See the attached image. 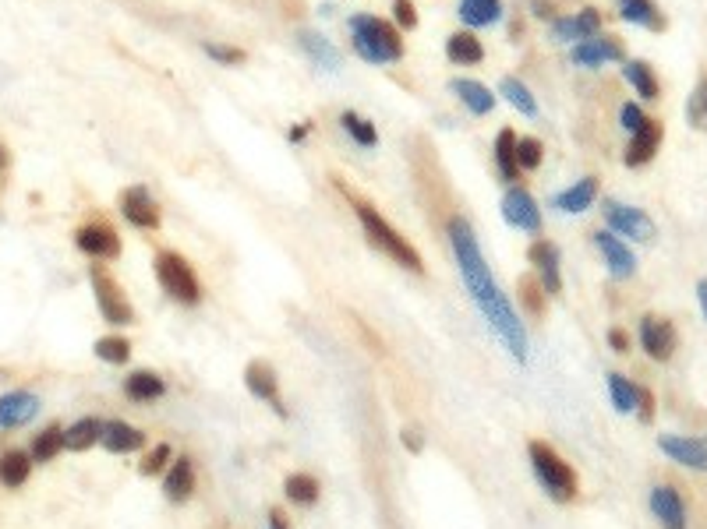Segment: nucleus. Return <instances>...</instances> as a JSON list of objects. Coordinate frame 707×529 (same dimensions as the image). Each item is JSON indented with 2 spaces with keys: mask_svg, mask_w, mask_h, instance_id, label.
Segmentation results:
<instances>
[{
  "mask_svg": "<svg viewBox=\"0 0 707 529\" xmlns=\"http://www.w3.org/2000/svg\"><path fill=\"white\" fill-rule=\"evenodd\" d=\"M446 233H449V247H453V254H457L463 286L470 293V300H474L478 311L485 315L491 332H495V336L502 339V346L510 349V357H513L517 364H527V332H523V321H520V315L513 311V304L506 300V293L499 290V283H495L489 262H485V254H481V244L474 237L470 223H467L463 215H453L449 226H446Z\"/></svg>",
  "mask_w": 707,
  "mask_h": 529,
  "instance_id": "nucleus-1",
  "label": "nucleus"
},
{
  "mask_svg": "<svg viewBox=\"0 0 707 529\" xmlns=\"http://www.w3.org/2000/svg\"><path fill=\"white\" fill-rule=\"evenodd\" d=\"M351 198L354 212H357V219H361V230H364V237L372 240V247H379L385 258H393V262L400 264V268H410V272H425V262H421V254H417V247L410 244L407 237H400L396 230H393V223H385L382 219V212H375V205H368L364 198Z\"/></svg>",
  "mask_w": 707,
  "mask_h": 529,
  "instance_id": "nucleus-2",
  "label": "nucleus"
},
{
  "mask_svg": "<svg viewBox=\"0 0 707 529\" xmlns=\"http://www.w3.org/2000/svg\"><path fill=\"white\" fill-rule=\"evenodd\" d=\"M351 36H354V50L361 53L364 60L372 64H396L404 60V39L400 32L382 22V18H372V15H357L351 22Z\"/></svg>",
  "mask_w": 707,
  "mask_h": 529,
  "instance_id": "nucleus-3",
  "label": "nucleus"
},
{
  "mask_svg": "<svg viewBox=\"0 0 707 529\" xmlns=\"http://www.w3.org/2000/svg\"><path fill=\"white\" fill-rule=\"evenodd\" d=\"M527 455H531V470L538 476V483L544 487V494L552 502H573L576 498V473L570 470V462L544 441H531L527 445Z\"/></svg>",
  "mask_w": 707,
  "mask_h": 529,
  "instance_id": "nucleus-4",
  "label": "nucleus"
},
{
  "mask_svg": "<svg viewBox=\"0 0 707 529\" xmlns=\"http://www.w3.org/2000/svg\"><path fill=\"white\" fill-rule=\"evenodd\" d=\"M153 268H156V279H160V286H164V293L170 300H177V304H185V307H191V304L202 300V283H198L195 268H191L181 254L160 251L156 262H153Z\"/></svg>",
  "mask_w": 707,
  "mask_h": 529,
  "instance_id": "nucleus-5",
  "label": "nucleus"
},
{
  "mask_svg": "<svg viewBox=\"0 0 707 529\" xmlns=\"http://www.w3.org/2000/svg\"><path fill=\"white\" fill-rule=\"evenodd\" d=\"M89 283H92V293H96L100 315L107 317L110 325H132V321H135V311H132L128 296L121 293L117 279L110 275L103 264H92V272H89Z\"/></svg>",
  "mask_w": 707,
  "mask_h": 529,
  "instance_id": "nucleus-6",
  "label": "nucleus"
},
{
  "mask_svg": "<svg viewBox=\"0 0 707 529\" xmlns=\"http://www.w3.org/2000/svg\"><path fill=\"white\" fill-rule=\"evenodd\" d=\"M605 223H608L612 233L640 240V244L654 240V233H658V226H654V219L648 212L633 209V205H623V202H612V198L605 202Z\"/></svg>",
  "mask_w": 707,
  "mask_h": 529,
  "instance_id": "nucleus-7",
  "label": "nucleus"
},
{
  "mask_svg": "<svg viewBox=\"0 0 707 529\" xmlns=\"http://www.w3.org/2000/svg\"><path fill=\"white\" fill-rule=\"evenodd\" d=\"M637 336H640V346H644V353H648L651 360H672V353H676V346H680V332H676V325H672L669 317L644 315L640 317Z\"/></svg>",
  "mask_w": 707,
  "mask_h": 529,
  "instance_id": "nucleus-8",
  "label": "nucleus"
},
{
  "mask_svg": "<svg viewBox=\"0 0 707 529\" xmlns=\"http://www.w3.org/2000/svg\"><path fill=\"white\" fill-rule=\"evenodd\" d=\"M75 244H79V251H85L89 258H100V262L121 258V237H117V230L110 223H103V219L79 226L75 230Z\"/></svg>",
  "mask_w": 707,
  "mask_h": 529,
  "instance_id": "nucleus-9",
  "label": "nucleus"
},
{
  "mask_svg": "<svg viewBox=\"0 0 707 529\" xmlns=\"http://www.w3.org/2000/svg\"><path fill=\"white\" fill-rule=\"evenodd\" d=\"M502 219H506L513 230L542 233V209H538L534 194L523 191V187H510V191H506V198H502Z\"/></svg>",
  "mask_w": 707,
  "mask_h": 529,
  "instance_id": "nucleus-10",
  "label": "nucleus"
},
{
  "mask_svg": "<svg viewBox=\"0 0 707 529\" xmlns=\"http://www.w3.org/2000/svg\"><path fill=\"white\" fill-rule=\"evenodd\" d=\"M651 515L658 519V526L661 529H690V515H686V502H682V494L672 487V483H658L651 487Z\"/></svg>",
  "mask_w": 707,
  "mask_h": 529,
  "instance_id": "nucleus-11",
  "label": "nucleus"
},
{
  "mask_svg": "<svg viewBox=\"0 0 707 529\" xmlns=\"http://www.w3.org/2000/svg\"><path fill=\"white\" fill-rule=\"evenodd\" d=\"M658 449L676 459L686 470L707 473V438H682V434H658Z\"/></svg>",
  "mask_w": 707,
  "mask_h": 529,
  "instance_id": "nucleus-12",
  "label": "nucleus"
},
{
  "mask_svg": "<svg viewBox=\"0 0 707 529\" xmlns=\"http://www.w3.org/2000/svg\"><path fill=\"white\" fill-rule=\"evenodd\" d=\"M121 215L138 230H160V205L153 202V194L145 187L138 184L121 191Z\"/></svg>",
  "mask_w": 707,
  "mask_h": 529,
  "instance_id": "nucleus-13",
  "label": "nucleus"
},
{
  "mask_svg": "<svg viewBox=\"0 0 707 529\" xmlns=\"http://www.w3.org/2000/svg\"><path fill=\"white\" fill-rule=\"evenodd\" d=\"M605 60H626V47L616 36H591L573 47V64L580 67H598Z\"/></svg>",
  "mask_w": 707,
  "mask_h": 529,
  "instance_id": "nucleus-14",
  "label": "nucleus"
},
{
  "mask_svg": "<svg viewBox=\"0 0 707 529\" xmlns=\"http://www.w3.org/2000/svg\"><path fill=\"white\" fill-rule=\"evenodd\" d=\"M527 258L531 264L538 268V275H542V286L548 296H555V293H563V272H559V247L552 244V240H534L531 244V251H527Z\"/></svg>",
  "mask_w": 707,
  "mask_h": 529,
  "instance_id": "nucleus-15",
  "label": "nucleus"
},
{
  "mask_svg": "<svg viewBox=\"0 0 707 529\" xmlns=\"http://www.w3.org/2000/svg\"><path fill=\"white\" fill-rule=\"evenodd\" d=\"M595 247L601 251V258L608 264V272L616 275V279H629L633 272H637V258H633V251L626 247L623 240L616 237L612 230H598L595 233Z\"/></svg>",
  "mask_w": 707,
  "mask_h": 529,
  "instance_id": "nucleus-16",
  "label": "nucleus"
},
{
  "mask_svg": "<svg viewBox=\"0 0 707 529\" xmlns=\"http://www.w3.org/2000/svg\"><path fill=\"white\" fill-rule=\"evenodd\" d=\"M245 385H248V392H251V396L262 399V402H269L280 417H287V406H283V399H280V381H276V374H272L269 364H262V360L248 364Z\"/></svg>",
  "mask_w": 707,
  "mask_h": 529,
  "instance_id": "nucleus-17",
  "label": "nucleus"
},
{
  "mask_svg": "<svg viewBox=\"0 0 707 529\" xmlns=\"http://www.w3.org/2000/svg\"><path fill=\"white\" fill-rule=\"evenodd\" d=\"M39 413V399L32 396V392H7V396H0V427L4 430H15V427H26L32 417Z\"/></svg>",
  "mask_w": 707,
  "mask_h": 529,
  "instance_id": "nucleus-18",
  "label": "nucleus"
},
{
  "mask_svg": "<svg viewBox=\"0 0 707 529\" xmlns=\"http://www.w3.org/2000/svg\"><path fill=\"white\" fill-rule=\"evenodd\" d=\"M661 124L658 120H644L640 131H633L629 138V149H626V166H644L658 156V145H661Z\"/></svg>",
  "mask_w": 707,
  "mask_h": 529,
  "instance_id": "nucleus-19",
  "label": "nucleus"
},
{
  "mask_svg": "<svg viewBox=\"0 0 707 529\" xmlns=\"http://www.w3.org/2000/svg\"><path fill=\"white\" fill-rule=\"evenodd\" d=\"M595 198H598V177H584V181H576V184L566 187V191H559V194L552 198V209L566 212V215H576V212L591 209Z\"/></svg>",
  "mask_w": 707,
  "mask_h": 529,
  "instance_id": "nucleus-20",
  "label": "nucleus"
},
{
  "mask_svg": "<svg viewBox=\"0 0 707 529\" xmlns=\"http://www.w3.org/2000/svg\"><path fill=\"white\" fill-rule=\"evenodd\" d=\"M100 445H103L107 451H113V455H128V451H138L142 445H145V434H142L138 427H132V423L110 420V423H103Z\"/></svg>",
  "mask_w": 707,
  "mask_h": 529,
  "instance_id": "nucleus-21",
  "label": "nucleus"
},
{
  "mask_svg": "<svg viewBox=\"0 0 707 529\" xmlns=\"http://www.w3.org/2000/svg\"><path fill=\"white\" fill-rule=\"evenodd\" d=\"M616 7H619V15H623V22H629V26H637V28L665 32V26H669L654 0H616Z\"/></svg>",
  "mask_w": 707,
  "mask_h": 529,
  "instance_id": "nucleus-22",
  "label": "nucleus"
},
{
  "mask_svg": "<svg viewBox=\"0 0 707 529\" xmlns=\"http://www.w3.org/2000/svg\"><path fill=\"white\" fill-rule=\"evenodd\" d=\"M164 494L174 504H185L191 494H195V466H191L188 455H181V459L170 466V473H166V480H164Z\"/></svg>",
  "mask_w": 707,
  "mask_h": 529,
  "instance_id": "nucleus-23",
  "label": "nucleus"
},
{
  "mask_svg": "<svg viewBox=\"0 0 707 529\" xmlns=\"http://www.w3.org/2000/svg\"><path fill=\"white\" fill-rule=\"evenodd\" d=\"M449 88L460 96V103L467 106L474 117H485V113H491V109H495V96H491V88H485L481 81L453 78V81H449Z\"/></svg>",
  "mask_w": 707,
  "mask_h": 529,
  "instance_id": "nucleus-24",
  "label": "nucleus"
},
{
  "mask_svg": "<svg viewBox=\"0 0 707 529\" xmlns=\"http://www.w3.org/2000/svg\"><path fill=\"white\" fill-rule=\"evenodd\" d=\"M457 15L463 18L467 28H485V26H495L502 18V4L499 0H460L457 4Z\"/></svg>",
  "mask_w": 707,
  "mask_h": 529,
  "instance_id": "nucleus-25",
  "label": "nucleus"
},
{
  "mask_svg": "<svg viewBox=\"0 0 707 529\" xmlns=\"http://www.w3.org/2000/svg\"><path fill=\"white\" fill-rule=\"evenodd\" d=\"M298 43H301V50L308 53L322 71H340V50L329 43V39H322L319 32H298Z\"/></svg>",
  "mask_w": 707,
  "mask_h": 529,
  "instance_id": "nucleus-26",
  "label": "nucleus"
},
{
  "mask_svg": "<svg viewBox=\"0 0 707 529\" xmlns=\"http://www.w3.org/2000/svg\"><path fill=\"white\" fill-rule=\"evenodd\" d=\"M495 170L502 181H520V162H517V134L510 128H502L499 138H495Z\"/></svg>",
  "mask_w": 707,
  "mask_h": 529,
  "instance_id": "nucleus-27",
  "label": "nucleus"
},
{
  "mask_svg": "<svg viewBox=\"0 0 707 529\" xmlns=\"http://www.w3.org/2000/svg\"><path fill=\"white\" fill-rule=\"evenodd\" d=\"M446 57H449L453 64L470 67V64H481V60H485V47H481V39L470 36V32H453V36L446 39Z\"/></svg>",
  "mask_w": 707,
  "mask_h": 529,
  "instance_id": "nucleus-28",
  "label": "nucleus"
},
{
  "mask_svg": "<svg viewBox=\"0 0 707 529\" xmlns=\"http://www.w3.org/2000/svg\"><path fill=\"white\" fill-rule=\"evenodd\" d=\"M623 78L637 88L640 99H658V92H661L654 67L651 64H644V60H623Z\"/></svg>",
  "mask_w": 707,
  "mask_h": 529,
  "instance_id": "nucleus-29",
  "label": "nucleus"
},
{
  "mask_svg": "<svg viewBox=\"0 0 707 529\" xmlns=\"http://www.w3.org/2000/svg\"><path fill=\"white\" fill-rule=\"evenodd\" d=\"M124 392H128V399H135V402H153V399L164 396L166 385H164V378L153 374V370H135V374H128Z\"/></svg>",
  "mask_w": 707,
  "mask_h": 529,
  "instance_id": "nucleus-30",
  "label": "nucleus"
},
{
  "mask_svg": "<svg viewBox=\"0 0 707 529\" xmlns=\"http://www.w3.org/2000/svg\"><path fill=\"white\" fill-rule=\"evenodd\" d=\"M28 473H32V455H26V451H4L0 455V483L4 487H22L28 480Z\"/></svg>",
  "mask_w": 707,
  "mask_h": 529,
  "instance_id": "nucleus-31",
  "label": "nucleus"
},
{
  "mask_svg": "<svg viewBox=\"0 0 707 529\" xmlns=\"http://www.w3.org/2000/svg\"><path fill=\"white\" fill-rule=\"evenodd\" d=\"M100 434H103V423L96 420V417H85V420L71 423V427L64 430V449H71V451L92 449V445L100 441Z\"/></svg>",
  "mask_w": 707,
  "mask_h": 529,
  "instance_id": "nucleus-32",
  "label": "nucleus"
},
{
  "mask_svg": "<svg viewBox=\"0 0 707 529\" xmlns=\"http://www.w3.org/2000/svg\"><path fill=\"white\" fill-rule=\"evenodd\" d=\"M283 491H287V498L294 504H315L322 487H319V480L311 473H290L287 483H283Z\"/></svg>",
  "mask_w": 707,
  "mask_h": 529,
  "instance_id": "nucleus-33",
  "label": "nucleus"
},
{
  "mask_svg": "<svg viewBox=\"0 0 707 529\" xmlns=\"http://www.w3.org/2000/svg\"><path fill=\"white\" fill-rule=\"evenodd\" d=\"M340 124H343V131L351 134L361 149H375V145H379V131H375V124H372V120H364L361 113L347 109V113L340 117Z\"/></svg>",
  "mask_w": 707,
  "mask_h": 529,
  "instance_id": "nucleus-34",
  "label": "nucleus"
},
{
  "mask_svg": "<svg viewBox=\"0 0 707 529\" xmlns=\"http://www.w3.org/2000/svg\"><path fill=\"white\" fill-rule=\"evenodd\" d=\"M499 92H502V96H506V103L513 106V109H520L523 117H538V103H534L531 88H527L520 78H502Z\"/></svg>",
  "mask_w": 707,
  "mask_h": 529,
  "instance_id": "nucleus-35",
  "label": "nucleus"
},
{
  "mask_svg": "<svg viewBox=\"0 0 707 529\" xmlns=\"http://www.w3.org/2000/svg\"><path fill=\"white\" fill-rule=\"evenodd\" d=\"M64 449V430L60 427H47L43 434H36L32 441V462H50L57 459V451Z\"/></svg>",
  "mask_w": 707,
  "mask_h": 529,
  "instance_id": "nucleus-36",
  "label": "nucleus"
},
{
  "mask_svg": "<svg viewBox=\"0 0 707 529\" xmlns=\"http://www.w3.org/2000/svg\"><path fill=\"white\" fill-rule=\"evenodd\" d=\"M608 396H612V406L619 413H633V406H637V385L626 381L623 374H608Z\"/></svg>",
  "mask_w": 707,
  "mask_h": 529,
  "instance_id": "nucleus-37",
  "label": "nucleus"
},
{
  "mask_svg": "<svg viewBox=\"0 0 707 529\" xmlns=\"http://www.w3.org/2000/svg\"><path fill=\"white\" fill-rule=\"evenodd\" d=\"M92 349H96V357L107 360V364H128V360H132V343L121 339V336H103V339H96Z\"/></svg>",
  "mask_w": 707,
  "mask_h": 529,
  "instance_id": "nucleus-38",
  "label": "nucleus"
},
{
  "mask_svg": "<svg viewBox=\"0 0 707 529\" xmlns=\"http://www.w3.org/2000/svg\"><path fill=\"white\" fill-rule=\"evenodd\" d=\"M686 120H690V128L707 131V75L701 78V85L693 88V96L686 103Z\"/></svg>",
  "mask_w": 707,
  "mask_h": 529,
  "instance_id": "nucleus-39",
  "label": "nucleus"
},
{
  "mask_svg": "<svg viewBox=\"0 0 707 529\" xmlns=\"http://www.w3.org/2000/svg\"><path fill=\"white\" fill-rule=\"evenodd\" d=\"M542 156H544V145L538 141V138H531V134L517 138V162H520V170H538V166H542Z\"/></svg>",
  "mask_w": 707,
  "mask_h": 529,
  "instance_id": "nucleus-40",
  "label": "nucleus"
},
{
  "mask_svg": "<svg viewBox=\"0 0 707 529\" xmlns=\"http://www.w3.org/2000/svg\"><path fill=\"white\" fill-rule=\"evenodd\" d=\"M520 300L531 315H542L544 311V286H538L534 279H520Z\"/></svg>",
  "mask_w": 707,
  "mask_h": 529,
  "instance_id": "nucleus-41",
  "label": "nucleus"
},
{
  "mask_svg": "<svg viewBox=\"0 0 707 529\" xmlns=\"http://www.w3.org/2000/svg\"><path fill=\"white\" fill-rule=\"evenodd\" d=\"M573 26H576V36H580V39H591V36H598L601 32V15L595 7H584L580 15H573Z\"/></svg>",
  "mask_w": 707,
  "mask_h": 529,
  "instance_id": "nucleus-42",
  "label": "nucleus"
},
{
  "mask_svg": "<svg viewBox=\"0 0 707 529\" xmlns=\"http://www.w3.org/2000/svg\"><path fill=\"white\" fill-rule=\"evenodd\" d=\"M202 50L209 53L213 60H219V64H227V67H234V64H245V50H237V47H227V43H202Z\"/></svg>",
  "mask_w": 707,
  "mask_h": 529,
  "instance_id": "nucleus-43",
  "label": "nucleus"
},
{
  "mask_svg": "<svg viewBox=\"0 0 707 529\" xmlns=\"http://www.w3.org/2000/svg\"><path fill=\"white\" fill-rule=\"evenodd\" d=\"M166 462H170V445H156L153 451H145V459H142V476H156L166 470Z\"/></svg>",
  "mask_w": 707,
  "mask_h": 529,
  "instance_id": "nucleus-44",
  "label": "nucleus"
},
{
  "mask_svg": "<svg viewBox=\"0 0 707 529\" xmlns=\"http://www.w3.org/2000/svg\"><path fill=\"white\" fill-rule=\"evenodd\" d=\"M654 406H658V402H654V392H651V389L637 385V406H633V410H637V420H640V423H651V420H654Z\"/></svg>",
  "mask_w": 707,
  "mask_h": 529,
  "instance_id": "nucleus-45",
  "label": "nucleus"
},
{
  "mask_svg": "<svg viewBox=\"0 0 707 529\" xmlns=\"http://www.w3.org/2000/svg\"><path fill=\"white\" fill-rule=\"evenodd\" d=\"M393 18L400 28H414L417 26V7L410 0H393Z\"/></svg>",
  "mask_w": 707,
  "mask_h": 529,
  "instance_id": "nucleus-46",
  "label": "nucleus"
},
{
  "mask_svg": "<svg viewBox=\"0 0 707 529\" xmlns=\"http://www.w3.org/2000/svg\"><path fill=\"white\" fill-rule=\"evenodd\" d=\"M619 120H623L626 131L633 134V131H640V124H644L648 117H644V109H640L637 103H626L623 109H619Z\"/></svg>",
  "mask_w": 707,
  "mask_h": 529,
  "instance_id": "nucleus-47",
  "label": "nucleus"
},
{
  "mask_svg": "<svg viewBox=\"0 0 707 529\" xmlns=\"http://www.w3.org/2000/svg\"><path fill=\"white\" fill-rule=\"evenodd\" d=\"M608 346L616 353H629V336H626L623 328H608Z\"/></svg>",
  "mask_w": 707,
  "mask_h": 529,
  "instance_id": "nucleus-48",
  "label": "nucleus"
},
{
  "mask_svg": "<svg viewBox=\"0 0 707 529\" xmlns=\"http://www.w3.org/2000/svg\"><path fill=\"white\" fill-rule=\"evenodd\" d=\"M531 4H534V15H538V18H548V22L555 18V7H552L548 0H531Z\"/></svg>",
  "mask_w": 707,
  "mask_h": 529,
  "instance_id": "nucleus-49",
  "label": "nucleus"
},
{
  "mask_svg": "<svg viewBox=\"0 0 707 529\" xmlns=\"http://www.w3.org/2000/svg\"><path fill=\"white\" fill-rule=\"evenodd\" d=\"M269 529H287V519H283V512H280V508H272L269 512Z\"/></svg>",
  "mask_w": 707,
  "mask_h": 529,
  "instance_id": "nucleus-50",
  "label": "nucleus"
},
{
  "mask_svg": "<svg viewBox=\"0 0 707 529\" xmlns=\"http://www.w3.org/2000/svg\"><path fill=\"white\" fill-rule=\"evenodd\" d=\"M697 300H701V311H704V321H707V279L697 283Z\"/></svg>",
  "mask_w": 707,
  "mask_h": 529,
  "instance_id": "nucleus-51",
  "label": "nucleus"
},
{
  "mask_svg": "<svg viewBox=\"0 0 707 529\" xmlns=\"http://www.w3.org/2000/svg\"><path fill=\"white\" fill-rule=\"evenodd\" d=\"M404 445H407L410 451H421V438H417L414 430H404Z\"/></svg>",
  "mask_w": 707,
  "mask_h": 529,
  "instance_id": "nucleus-52",
  "label": "nucleus"
},
{
  "mask_svg": "<svg viewBox=\"0 0 707 529\" xmlns=\"http://www.w3.org/2000/svg\"><path fill=\"white\" fill-rule=\"evenodd\" d=\"M304 134H308V128H290L287 138H290V141H304Z\"/></svg>",
  "mask_w": 707,
  "mask_h": 529,
  "instance_id": "nucleus-53",
  "label": "nucleus"
},
{
  "mask_svg": "<svg viewBox=\"0 0 707 529\" xmlns=\"http://www.w3.org/2000/svg\"><path fill=\"white\" fill-rule=\"evenodd\" d=\"M4 162H7V159H4V149H0V166H4Z\"/></svg>",
  "mask_w": 707,
  "mask_h": 529,
  "instance_id": "nucleus-54",
  "label": "nucleus"
}]
</instances>
